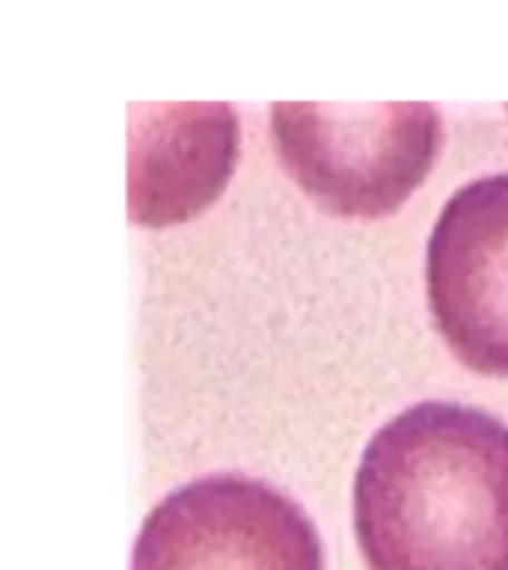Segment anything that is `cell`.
Here are the masks:
<instances>
[{"label":"cell","instance_id":"5","mask_svg":"<svg viewBox=\"0 0 508 570\" xmlns=\"http://www.w3.org/2000/svg\"><path fill=\"white\" fill-rule=\"evenodd\" d=\"M128 214L143 226L196 217L229 181L238 158L232 105H131Z\"/></svg>","mask_w":508,"mask_h":570},{"label":"cell","instance_id":"4","mask_svg":"<svg viewBox=\"0 0 508 570\" xmlns=\"http://www.w3.org/2000/svg\"><path fill=\"white\" fill-rule=\"evenodd\" d=\"M428 303L467 368L508 377V173L446 199L428 238Z\"/></svg>","mask_w":508,"mask_h":570},{"label":"cell","instance_id":"2","mask_svg":"<svg viewBox=\"0 0 508 570\" xmlns=\"http://www.w3.org/2000/svg\"><path fill=\"white\" fill-rule=\"evenodd\" d=\"M276 155L289 176L330 214L387 217L431 173L443 116L428 101L271 107Z\"/></svg>","mask_w":508,"mask_h":570},{"label":"cell","instance_id":"1","mask_svg":"<svg viewBox=\"0 0 508 570\" xmlns=\"http://www.w3.org/2000/svg\"><path fill=\"white\" fill-rule=\"evenodd\" d=\"M369 570H508V425L422 401L374 431L356 466Z\"/></svg>","mask_w":508,"mask_h":570},{"label":"cell","instance_id":"3","mask_svg":"<svg viewBox=\"0 0 508 570\" xmlns=\"http://www.w3.org/2000/svg\"><path fill=\"white\" fill-rule=\"evenodd\" d=\"M131 570H324V552L294 499L265 481L221 472L152 508Z\"/></svg>","mask_w":508,"mask_h":570}]
</instances>
